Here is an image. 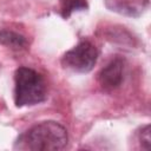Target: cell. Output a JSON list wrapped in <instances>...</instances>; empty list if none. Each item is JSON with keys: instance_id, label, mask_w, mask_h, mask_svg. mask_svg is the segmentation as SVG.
Returning a JSON list of instances; mask_svg holds the SVG:
<instances>
[{"instance_id": "obj_1", "label": "cell", "mask_w": 151, "mask_h": 151, "mask_svg": "<svg viewBox=\"0 0 151 151\" xmlns=\"http://www.w3.org/2000/svg\"><path fill=\"white\" fill-rule=\"evenodd\" d=\"M68 143V134L60 123L46 120L31 126L19 134L14 143L15 150L31 151H59Z\"/></svg>"}, {"instance_id": "obj_2", "label": "cell", "mask_w": 151, "mask_h": 151, "mask_svg": "<svg viewBox=\"0 0 151 151\" xmlns=\"http://www.w3.org/2000/svg\"><path fill=\"white\" fill-rule=\"evenodd\" d=\"M47 87L44 77L34 68L21 66L14 73V104L17 107L33 106L45 101Z\"/></svg>"}, {"instance_id": "obj_3", "label": "cell", "mask_w": 151, "mask_h": 151, "mask_svg": "<svg viewBox=\"0 0 151 151\" xmlns=\"http://www.w3.org/2000/svg\"><path fill=\"white\" fill-rule=\"evenodd\" d=\"M98 57V48L90 40L83 39L63 55L61 65L77 73H87L93 70Z\"/></svg>"}, {"instance_id": "obj_4", "label": "cell", "mask_w": 151, "mask_h": 151, "mask_svg": "<svg viewBox=\"0 0 151 151\" xmlns=\"http://www.w3.org/2000/svg\"><path fill=\"white\" fill-rule=\"evenodd\" d=\"M125 59L117 55L111 59L98 73V81L103 90L113 91L124 81Z\"/></svg>"}, {"instance_id": "obj_5", "label": "cell", "mask_w": 151, "mask_h": 151, "mask_svg": "<svg viewBox=\"0 0 151 151\" xmlns=\"http://www.w3.org/2000/svg\"><path fill=\"white\" fill-rule=\"evenodd\" d=\"M0 44L11 50L20 51L27 47V39L25 35L11 29H0Z\"/></svg>"}, {"instance_id": "obj_6", "label": "cell", "mask_w": 151, "mask_h": 151, "mask_svg": "<svg viewBox=\"0 0 151 151\" xmlns=\"http://www.w3.org/2000/svg\"><path fill=\"white\" fill-rule=\"evenodd\" d=\"M88 8L86 0H60V14L64 19L71 17L72 13L86 11Z\"/></svg>"}, {"instance_id": "obj_7", "label": "cell", "mask_w": 151, "mask_h": 151, "mask_svg": "<svg viewBox=\"0 0 151 151\" xmlns=\"http://www.w3.org/2000/svg\"><path fill=\"white\" fill-rule=\"evenodd\" d=\"M138 136V140L140 146L144 150H149L150 149V143H151V138H150V125L146 124L143 127H140V130L137 133Z\"/></svg>"}]
</instances>
